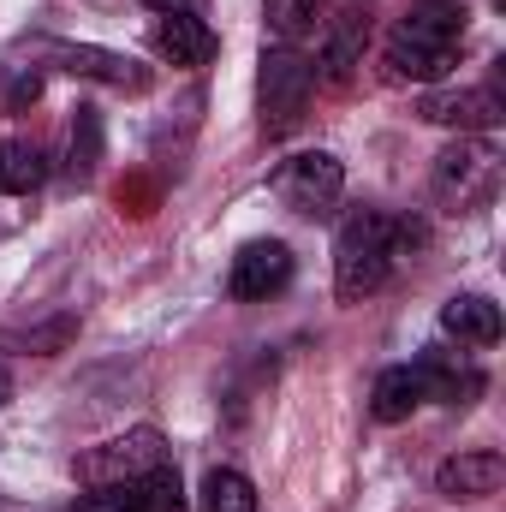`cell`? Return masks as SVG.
Listing matches in <instances>:
<instances>
[{"mask_svg":"<svg viewBox=\"0 0 506 512\" xmlns=\"http://www.w3.org/2000/svg\"><path fill=\"white\" fill-rule=\"evenodd\" d=\"M465 48V0H417L387 36V72L399 84H435L459 66Z\"/></svg>","mask_w":506,"mask_h":512,"instance_id":"cell-1","label":"cell"},{"mask_svg":"<svg viewBox=\"0 0 506 512\" xmlns=\"http://www.w3.org/2000/svg\"><path fill=\"white\" fill-rule=\"evenodd\" d=\"M405 239H411V221H393L387 209H352L334 233V292H340V304H364L370 292H381Z\"/></svg>","mask_w":506,"mask_h":512,"instance_id":"cell-2","label":"cell"},{"mask_svg":"<svg viewBox=\"0 0 506 512\" xmlns=\"http://www.w3.org/2000/svg\"><path fill=\"white\" fill-rule=\"evenodd\" d=\"M310 90H316V66L298 54V48H268L262 54V72H256V114H262V137H286V131L304 120L310 108Z\"/></svg>","mask_w":506,"mask_h":512,"instance_id":"cell-3","label":"cell"},{"mask_svg":"<svg viewBox=\"0 0 506 512\" xmlns=\"http://www.w3.org/2000/svg\"><path fill=\"white\" fill-rule=\"evenodd\" d=\"M501 191V149L483 137H459L453 149L435 155V203L465 215L477 203H489Z\"/></svg>","mask_w":506,"mask_h":512,"instance_id":"cell-4","label":"cell"},{"mask_svg":"<svg viewBox=\"0 0 506 512\" xmlns=\"http://www.w3.org/2000/svg\"><path fill=\"white\" fill-rule=\"evenodd\" d=\"M72 471H78V483H84V489L131 483V477L167 471V441H161V429H126V435H114V441H102V447L78 453V459H72Z\"/></svg>","mask_w":506,"mask_h":512,"instance_id":"cell-5","label":"cell"},{"mask_svg":"<svg viewBox=\"0 0 506 512\" xmlns=\"http://www.w3.org/2000/svg\"><path fill=\"white\" fill-rule=\"evenodd\" d=\"M340 191H346V167H340L328 149H304V155H292V161L274 167V197H280L292 215L322 221V215H334Z\"/></svg>","mask_w":506,"mask_h":512,"instance_id":"cell-6","label":"cell"},{"mask_svg":"<svg viewBox=\"0 0 506 512\" xmlns=\"http://www.w3.org/2000/svg\"><path fill=\"white\" fill-rule=\"evenodd\" d=\"M417 120H429V126H453V131H495L506 120V96H501V84L429 90V96L417 102Z\"/></svg>","mask_w":506,"mask_h":512,"instance_id":"cell-7","label":"cell"},{"mask_svg":"<svg viewBox=\"0 0 506 512\" xmlns=\"http://www.w3.org/2000/svg\"><path fill=\"white\" fill-rule=\"evenodd\" d=\"M72 512H185V489H179V471H149V477H131V483H108V489H90Z\"/></svg>","mask_w":506,"mask_h":512,"instance_id":"cell-8","label":"cell"},{"mask_svg":"<svg viewBox=\"0 0 506 512\" xmlns=\"http://www.w3.org/2000/svg\"><path fill=\"white\" fill-rule=\"evenodd\" d=\"M42 60H54V66H60V72H72V78L114 84V90H143V84H149V72H143L131 54L90 48V42H42Z\"/></svg>","mask_w":506,"mask_h":512,"instance_id":"cell-9","label":"cell"},{"mask_svg":"<svg viewBox=\"0 0 506 512\" xmlns=\"http://www.w3.org/2000/svg\"><path fill=\"white\" fill-rule=\"evenodd\" d=\"M286 280H292V251H286L280 239H256V245H245V251L233 256L227 292L245 298V304H256V298H274Z\"/></svg>","mask_w":506,"mask_h":512,"instance_id":"cell-10","label":"cell"},{"mask_svg":"<svg viewBox=\"0 0 506 512\" xmlns=\"http://www.w3.org/2000/svg\"><path fill=\"white\" fill-rule=\"evenodd\" d=\"M506 483V459L495 447H477V453H453L441 471H435V495L447 501H483Z\"/></svg>","mask_w":506,"mask_h":512,"instance_id":"cell-11","label":"cell"},{"mask_svg":"<svg viewBox=\"0 0 506 512\" xmlns=\"http://www.w3.org/2000/svg\"><path fill=\"white\" fill-rule=\"evenodd\" d=\"M155 48H161L173 66H209V60H215V30H209L197 12H161Z\"/></svg>","mask_w":506,"mask_h":512,"instance_id":"cell-12","label":"cell"},{"mask_svg":"<svg viewBox=\"0 0 506 512\" xmlns=\"http://www.w3.org/2000/svg\"><path fill=\"white\" fill-rule=\"evenodd\" d=\"M364 42H370V24H364L358 12H340V18L328 24V42H322V60H316L322 72H316V78L340 90V84H346V78H352V72L364 66Z\"/></svg>","mask_w":506,"mask_h":512,"instance_id":"cell-13","label":"cell"},{"mask_svg":"<svg viewBox=\"0 0 506 512\" xmlns=\"http://www.w3.org/2000/svg\"><path fill=\"white\" fill-rule=\"evenodd\" d=\"M441 328L459 340V346H495L501 340V310L477 292H453L441 304Z\"/></svg>","mask_w":506,"mask_h":512,"instance_id":"cell-14","label":"cell"},{"mask_svg":"<svg viewBox=\"0 0 506 512\" xmlns=\"http://www.w3.org/2000/svg\"><path fill=\"white\" fill-rule=\"evenodd\" d=\"M417 376H423V399H441V405H471L483 393V370L453 364L447 352H423L417 358Z\"/></svg>","mask_w":506,"mask_h":512,"instance_id":"cell-15","label":"cell"},{"mask_svg":"<svg viewBox=\"0 0 506 512\" xmlns=\"http://www.w3.org/2000/svg\"><path fill=\"white\" fill-rule=\"evenodd\" d=\"M417 405H423V376H417V364H399V370H381L376 376V393H370V417H376V423H405Z\"/></svg>","mask_w":506,"mask_h":512,"instance_id":"cell-16","label":"cell"},{"mask_svg":"<svg viewBox=\"0 0 506 512\" xmlns=\"http://www.w3.org/2000/svg\"><path fill=\"white\" fill-rule=\"evenodd\" d=\"M48 179V155L30 137H6L0 143V197H30Z\"/></svg>","mask_w":506,"mask_h":512,"instance_id":"cell-17","label":"cell"},{"mask_svg":"<svg viewBox=\"0 0 506 512\" xmlns=\"http://www.w3.org/2000/svg\"><path fill=\"white\" fill-rule=\"evenodd\" d=\"M203 512H256V489L245 471H209L203 477Z\"/></svg>","mask_w":506,"mask_h":512,"instance_id":"cell-18","label":"cell"},{"mask_svg":"<svg viewBox=\"0 0 506 512\" xmlns=\"http://www.w3.org/2000/svg\"><path fill=\"white\" fill-rule=\"evenodd\" d=\"M96 161H102V120H96V108H78L72 143H66V173H72V179H90Z\"/></svg>","mask_w":506,"mask_h":512,"instance_id":"cell-19","label":"cell"},{"mask_svg":"<svg viewBox=\"0 0 506 512\" xmlns=\"http://www.w3.org/2000/svg\"><path fill=\"white\" fill-rule=\"evenodd\" d=\"M262 18H268V30L292 48L298 36H310L316 30V18H322V0H262Z\"/></svg>","mask_w":506,"mask_h":512,"instance_id":"cell-20","label":"cell"},{"mask_svg":"<svg viewBox=\"0 0 506 512\" xmlns=\"http://www.w3.org/2000/svg\"><path fill=\"white\" fill-rule=\"evenodd\" d=\"M143 6H149V12H191L197 0H143Z\"/></svg>","mask_w":506,"mask_h":512,"instance_id":"cell-21","label":"cell"},{"mask_svg":"<svg viewBox=\"0 0 506 512\" xmlns=\"http://www.w3.org/2000/svg\"><path fill=\"white\" fill-rule=\"evenodd\" d=\"M6 399H12V376H6V370H0V405H6Z\"/></svg>","mask_w":506,"mask_h":512,"instance_id":"cell-22","label":"cell"}]
</instances>
